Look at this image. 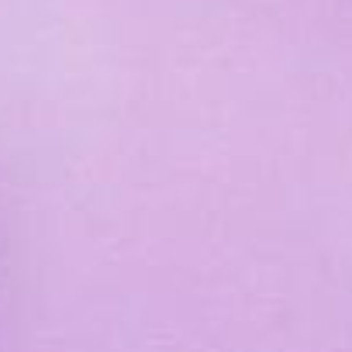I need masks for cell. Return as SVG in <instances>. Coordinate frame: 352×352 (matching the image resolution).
<instances>
[]
</instances>
